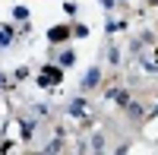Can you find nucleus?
<instances>
[{"label":"nucleus","mask_w":158,"mask_h":155,"mask_svg":"<svg viewBox=\"0 0 158 155\" xmlns=\"http://www.w3.org/2000/svg\"><path fill=\"white\" fill-rule=\"evenodd\" d=\"M95 82H98V70H89L85 73V86H95Z\"/></svg>","instance_id":"f257e3e1"}]
</instances>
